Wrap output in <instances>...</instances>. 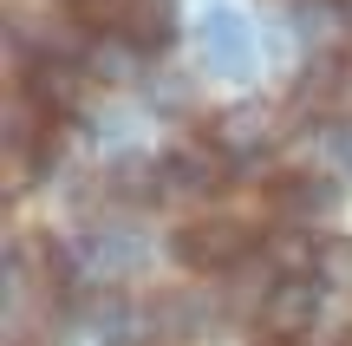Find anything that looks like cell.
I'll return each mask as SVG.
<instances>
[{
  "mask_svg": "<svg viewBox=\"0 0 352 346\" xmlns=\"http://www.w3.org/2000/svg\"><path fill=\"white\" fill-rule=\"evenodd\" d=\"M228 157H222V144L202 131V138H183L176 151L164 157V190H189V196H209V190H222L228 183Z\"/></svg>",
  "mask_w": 352,
  "mask_h": 346,
  "instance_id": "3",
  "label": "cell"
},
{
  "mask_svg": "<svg viewBox=\"0 0 352 346\" xmlns=\"http://www.w3.org/2000/svg\"><path fill=\"white\" fill-rule=\"evenodd\" d=\"M254 235L261 229H248L241 216H189V222H176L170 255H176L183 274H228V268H241Z\"/></svg>",
  "mask_w": 352,
  "mask_h": 346,
  "instance_id": "1",
  "label": "cell"
},
{
  "mask_svg": "<svg viewBox=\"0 0 352 346\" xmlns=\"http://www.w3.org/2000/svg\"><path fill=\"white\" fill-rule=\"evenodd\" d=\"M176 0H124V20H118V46L138 52V59H157V52L176 46Z\"/></svg>",
  "mask_w": 352,
  "mask_h": 346,
  "instance_id": "4",
  "label": "cell"
},
{
  "mask_svg": "<svg viewBox=\"0 0 352 346\" xmlns=\"http://www.w3.org/2000/svg\"><path fill=\"white\" fill-rule=\"evenodd\" d=\"M333 203H340L333 177H314V170H280V177L267 183V209L280 216V229H307V222H320Z\"/></svg>",
  "mask_w": 352,
  "mask_h": 346,
  "instance_id": "2",
  "label": "cell"
},
{
  "mask_svg": "<svg viewBox=\"0 0 352 346\" xmlns=\"http://www.w3.org/2000/svg\"><path fill=\"white\" fill-rule=\"evenodd\" d=\"M196 46H202V59L215 65V72H235V65H248V20L241 13H202L196 20Z\"/></svg>",
  "mask_w": 352,
  "mask_h": 346,
  "instance_id": "6",
  "label": "cell"
},
{
  "mask_svg": "<svg viewBox=\"0 0 352 346\" xmlns=\"http://www.w3.org/2000/svg\"><path fill=\"white\" fill-rule=\"evenodd\" d=\"M118 346H164L157 334H131V340H118Z\"/></svg>",
  "mask_w": 352,
  "mask_h": 346,
  "instance_id": "8",
  "label": "cell"
},
{
  "mask_svg": "<svg viewBox=\"0 0 352 346\" xmlns=\"http://www.w3.org/2000/svg\"><path fill=\"white\" fill-rule=\"evenodd\" d=\"M314 314H320V281H314V274H294V281H280V274H274L267 307H261V327H267V334H274V340H294V334L314 327Z\"/></svg>",
  "mask_w": 352,
  "mask_h": 346,
  "instance_id": "5",
  "label": "cell"
},
{
  "mask_svg": "<svg viewBox=\"0 0 352 346\" xmlns=\"http://www.w3.org/2000/svg\"><path fill=\"white\" fill-rule=\"evenodd\" d=\"M209 138L222 144L228 164H241V157H267V151H274V125H267V111H248V105H241V111H222V118L209 125Z\"/></svg>",
  "mask_w": 352,
  "mask_h": 346,
  "instance_id": "7",
  "label": "cell"
},
{
  "mask_svg": "<svg viewBox=\"0 0 352 346\" xmlns=\"http://www.w3.org/2000/svg\"><path fill=\"white\" fill-rule=\"evenodd\" d=\"M254 346H300V340H274V334H267V340H254Z\"/></svg>",
  "mask_w": 352,
  "mask_h": 346,
  "instance_id": "9",
  "label": "cell"
}]
</instances>
